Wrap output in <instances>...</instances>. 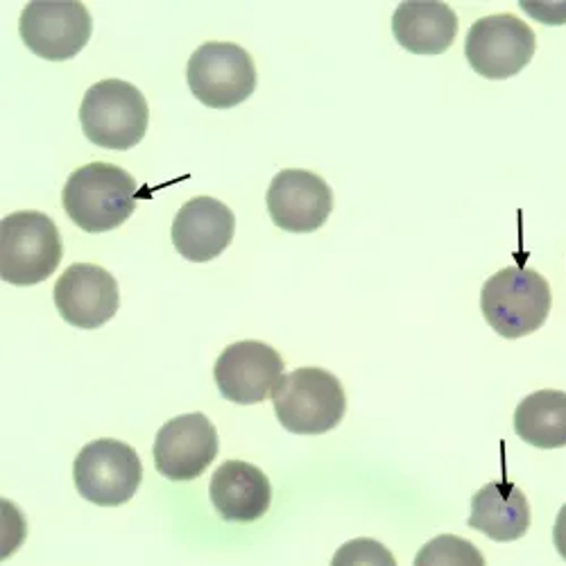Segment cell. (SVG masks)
<instances>
[{
    "label": "cell",
    "mask_w": 566,
    "mask_h": 566,
    "mask_svg": "<svg viewBox=\"0 0 566 566\" xmlns=\"http://www.w3.org/2000/svg\"><path fill=\"white\" fill-rule=\"evenodd\" d=\"M458 14L447 3L410 0L392 17V32L399 45L415 55H442L458 36Z\"/></svg>",
    "instance_id": "cell-16"
},
{
    "label": "cell",
    "mask_w": 566,
    "mask_h": 566,
    "mask_svg": "<svg viewBox=\"0 0 566 566\" xmlns=\"http://www.w3.org/2000/svg\"><path fill=\"white\" fill-rule=\"evenodd\" d=\"M55 306L69 324L93 332L118 313V281L101 265L75 263L55 283Z\"/></svg>",
    "instance_id": "cell-13"
},
{
    "label": "cell",
    "mask_w": 566,
    "mask_h": 566,
    "mask_svg": "<svg viewBox=\"0 0 566 566\" xmlns=\"http://www.w3.org/2000/svg\"><path fill=\"white\" fill-rule=\"evenodd\" d=\"M412 566H488L483 553L469 539L440 535L423 544Z\"/></svg>",
    "instance_id": "cell-19"
},
{
    "label": "cell",
    "mask_w": 566,
    "mask_h": 566,
    "mask_svg": "<svg viewBox=\"0 0 566 566\" xmlns=\"http://www.w3.org/2000/svg\"><path fill=\"white\" fill-rule=\"evenodd\" d=\"M64 254L57 224L41 211H17L0 220V276L34 286L57 270Z\"/></svg>",
    "instance_id": "cell-5"
},
{
    "label": "cell",
    "mask_w": 566,
    "mask_h": 566,
    "mask_svg": "<svg viewBox=\"0 0 566 566\" xmlns=\"http://www.w3.org/2000/svg\"><path fill=\"white\" fill-rule=\"evenodd\" d=\"M537 49L535 32L512 14L485 17L471 25L464 55L469 66L488 80H507L522 73Z\"/></svg>",
    "instance_id": "cell-8"
},
{
    "label": "cell",
    "mask_w": 566,
    "mask_h": 566,
    "mask_svg": "<svg viewBox=\"0 0 566 566\" xmlns=\"http://www.w3.org/2000/svg\"><path fill=\"white\" fill-rule=\"evenodd\" d=\"M469 528L481 531L494 542H516L531 528V503L510 481H496L471 496Z\"/></svg>",
    "instance_id": "cell-17"
},
{
    "label": "cell",
    "mask_w": 566,
    "mask_h": 566,
    "mask_svg": "<svg viewBox=\"0 0 566 566\" xmlns=\"http://www.w3.org/2000/svg\"><path fill=\"white\" fill-rule=\"evenodd\" d=\"M268 211L272 222L293 233L319 229L334 209V193L319 175L308 170H281L268 188Z\"/></svg>",
    "instance_id": "cell-12"
},
{
    "label": "cell",
    "mask_w": 566,
    "mask_h": 566,
    "mask_svg": "<svg viewBox=\"0 0 566 566\" xmlns=\"http://www.w3.org/2000/svg\"><path fill=\"white\" fill-rule=\"evenodd\" d=\"M235 231L233 211L213 198H193L172 220V245L193 263L218 259L231 243Z\"/></svg>",
    "instance_id": "cell-14"
},
{
    "label": "cell",
    "mask_w": 566,
    "mask_h": 566,
    "mask_svg": "<svg viewBox=\"0 0 566 566\" xmlns=\"http://www.w3.org/2000/svg\"><path fill=\"white\" fill-rule=\"evenodd\" d=\"M218 449V431L207 415H179L155 438V467L168 481H196L216 460Z\"/></svg>",
    "instance_id": "cell-10"
},
{
    "label": "cell",
    "mask_w": 566,
    "mask_h": 566,
    "mask_svg": "<svg viewBox=\"0 0 566 566\" xmlns=\"http://www.w3.org/2000/svg\"><path fill=\"white\" fill-rule=\"evenodd\" d=\"M514 431L537 449L566 447V392L539 390L514 410Z\"/></svg>",
    "instance_id": "cell-18"
},
{
    "label": "cell",
    "mask_w": 566,
    "mask_h": 566,
    "mask_svg": "<svg viewBox=\"0 0 566 566\" xmlns=\"http://www.w3.org/2000/svg\"><path fill=\"white\" fill-rule=\"evenodd\" d=\"M148 103L134 84L103 80L93 84L80 105L84 136L105 150H132L148 132Z\"/></svg>",
    "instance_id": "cell-4"
},
{
    "label": "cell",
    "mask_w": 566,
    "mask_h": 566,
    "mask_svg": "<svg viewBox=\"0 0 566 566\" xmlns=\"http://www.w3.org/2000/svg\"><path fill=\"white\" fill-rule=\"evenodd\" d=\"M553 295L537 270L510 265L490 276L481 293V311L494 332L507 340L531 336L544 326Z\"/></svg>",
    "instance_id": "cell-3"
},
{
    "label": "cell",
    "mask_w": 566,
    "mask_h": 566,
    "mask_svg": "<svg viewBox=\"0 0 566 566\" xmlns=\"http://www.w3.org/2000/svg\"><path fill=\"white\" fill-rule=\"evenodd\" d=\"M140 191L136 179L105 161L77 168L62 193L66 216L88 233H103L120 227L136 211Z\"/></svg>",
    "instance_id": "cell-1"
},
{
    "label": "cell",
    "mask_w": 566,
    "mask_h": 566,
    "mask_svg": "<svg viewBox=\"0 0 566 566\" xmlns=\"http://www.w3.org/2000/svg\"><path fill=\"white\" fill-rule=\"evenodd\" d=\"M211 503L224 522L250 524L261 518L272 501L268 476L256 464L227 460L216 469L209 485Z\"/></svg>",
    "instance_id": "cell-15"
},
{
    "label": "cell",
    "mask_w": 566,
    "mask_h": 566,
    "mask_svg": "<svg viewBox=\"0 0 566 566\" xmlns=\"http://www.w3.org/2000/svg\"><path fill=\"white\" fill-rule=\"evenodd\" d=\"M19 32L36 57L64 62L88 43L93 21L86 8L73 0H34L21 14Z\"/></svg>",
    "instance_id": "cell-9"
},
{
    "label": "cell",
    "mask_w": 566,
    "mask_h": 566,
    "mask_svg": "<svg viewBox=\"0 0 566 566\" xmlns=\"http://www.w3.org/2000/svg\"><path fill=\"white\" fill-rule=\"evenodd\" d=\"M553 544L557 548V553L562 555V559L566 562V503L562 505V510L557 512L555 526H553Z\"/></svg>",
    "instance_id": "cell-21"
},
{
    "label": "cell",
    "mask_w": 566,
    "mask_h": 566,
    "mask_svg": "<svg viewBox=\"0 0 566 566\" xmlns=\"http://www.w3.org/2000/svg\"><path fill=\"white\" fill-rule=\"evenodd\" d=\"M73 479L82 499L103 507H116L132 501L144 479V467L129 444L105 438L88 442L77 453Z\"/></svg>",
    "instance_id": "cell-7"
},
{
    "label": "cell",
    "mask_w": 566,
    "mask_h": 566,
    "mask_svg": "<svg viewBox=\"0 0 566 566\" xmlns=\"http://www.w3.org/2000/svg\"><path fill=\"white\" fill-rule=\"evenodd\" d=\"M186 80L193 96L211 109H231L245 103L256 88V66L235 43L209 41L191 55Z\"/></svg>",
    "instance_id": "cell-6"
},
{
    "label": "cell",
    "mask_w": 566,
    "mask_h": 566,
    "mask_svg": "<svg viewBox=\"0 0 566 566\" xmlns=\"http://www.w3.org/2000/svg\"><path fill=\"white\" fill-rule=\"evenodd\" d=\"M281 427L297 436L334 431L345 417L347 395L338 376L319 367H300L283 374L272 390Z\"/></svg>",
    "instance_id": "cell-2"
},
{
    "label": "cell",
    "mask_w": 566,
    "mask_h": 566,
    "mask_svg": "<svg viewBox=\"0 0 566 566\" xmlns=\"http://www.w3.org/2000/svg\"><path fill=\"white\" fill-rule=\"evenodd\" d=\"M213 376L220 395L231 403H261L272 397L283 376V358L259 340L233 343L216 360Z\"/></svg>",
    "instance_id": "cell-11"
},
{
    "label": "cell",
    "mask_w": 566,
    "mask_h": 566,
    "mask_svg": "<svg viewBox=\"0 0 566 566\" xmlns=\"http://www.w3.org/2000/svg\"><path fill=\"white\" fill-rule=\"evenodd\" d=\"M332 566H397V559L381 542L358 537L336 551Z\"/></svg>",
    "instance_id": "cell-20"
}]
</instances>
